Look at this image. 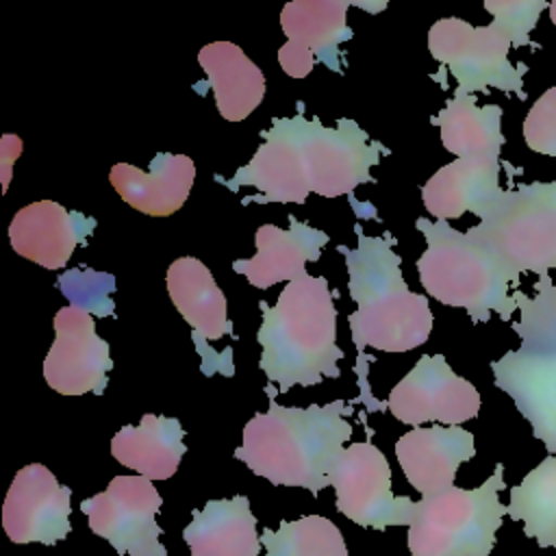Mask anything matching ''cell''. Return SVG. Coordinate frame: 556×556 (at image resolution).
<instances>
[{
  "instance_id": "15",
  "label": "cell",
  "mask_w": 556,
  "mask_h": 556,
  "mask_svg": "<svg viewBox=\"0 0 556 556\" xmlns=\"http://www.w3.org/2000/svg\"><path fill=\"white\" fill-rule=\"evenodd\" d=\"M167 293L182 319L191 326L193 343L202 356V371H224L222 363L211 354L208 341H217L224 334L235 337L228 319V302L217 287L208 267L195 256H180L167 267Z\"/></svg>"
},
{
  "instance_id": "17",
  "label": "cell",
  "mask_w": 556,
  "mask_h": 556,
  "mask_svg": "<svg viewBox=\"0 0 556 556\" xmlns=\"http://www.w3.org/2000/svg\"><path fill=\"white\" fill-rule=\"evenodd\" d=\"M96 224L93 217L67 211L54 200H37L13 215L9 241L20 256L46 269H61Z\"/></svg>"
},
{
  "instance_id": "28",
  "label": "cell",
  "mask_w": 556,
  "mask_h": 556,
  "mask_svg": "<svg viewBox=\"0 0 556 556\" xmlns=\"http://www.w3.org/2000/svg\"><path fill=\"white\" fill-rule=\"evenodd\" d=\"M513 298L521 313L519 321L513 324L521 339L519 348L556 352V282H552L549 276L539 278L534 295H526L517 289Z\"/></svg>"
},
{
  "instance_id": "29",
  "label": "cell",
  "mask_w": 556,
  "mask_h": 556,
  "mask_svg": "<svg viewBox=\"0 0 556 556\" xmlns=\"http://www.w3.org/2000/svg\"><path fill=\"white\" fill-rule=\"evenodd\" d=\"M484 9L493 17V26L504 33L513 48L530 46L539 50L541 46L530 39L532 28L536 26L541 13L549 9L545 0H486Z\"/></svg>"
},
{
  "instance_id": "9",
  "label": "cell",
  "mask_w": 556,
  "mask_h": 556,
  "mask_svg": "<svg viewBox=\"0 0 556 556\" xmlns=\"http://www.w3.org/2000/svg\"><path fill=\"white\" fill-rule=\"evenodd\" d=\"M330 484L337 510L363 528L384 530L413 521L417 502L393 495L389 460L371 441L343 447L330 469Z\"/></svg>"
},
{
  "instance_id": "8",
  "label": "cell",
  "mask_w": 556,
  "mask_h": 556,
  "mask_svg": "<svg viewBox=\"0 0 556 556\" xmlns=\"http://www.w3.org/2000/svg\"><path fill=\"white\" fill-rule=\"evenodd\" d=\"M510 41L493 24L471 26L460 17H443L428 30L430 54L456 78V93L500 89L526 100V63L508 61Z\"/></svg>"
},
{
  "instance_id": "31",
  "label": "cell",
  "mask_w": 556,
  "mask_h": 556,
  "mask_svg": "<svg viewBox=\"0 0 556 556\" xmlns=\"http://www.w3.org/2000/svg\"><path fill=\"white\" fill-rule=\"evenodd\" d=\"M0 167H2V189L9 187L11 176V163L22 154V139L17 135H4L0 143Z\"/></svg>"
},
{
  "instance_id": "14",
  "label": "cell",
  "mask_w": 556,
  "mask_h": 556,
  "mask_svg": "<svg viewBox=\"0 0 556 556\" xmlns=\"http://www.w3.org/2000/svg\"><path fill=\"white\" fill-rule=\"evenodd\" d=\"M345 0H295L280 13L287 43L278 50V63L291 78H304L321 61L341 74L339 43L352 39Z\"/></svg>"
},
{
  "instance_id": "3",
  "label": "cell",
  "mask_w": 556,
  "mask_h": 556,
  "mask_svg": "<svg viewBox=\"0 0 556 556\" xmlns=\"http://www.w3.org/2000/svg\"><path fill=\"white\" fill-rule=\"evenodd\" d=\"M324 276H302L287 282L274 306L258 302L263 321L256 332L258 367L267 380L287 393L291 387L319 384L339 378L343 352L337 348V308Z\"/></svg>"
},
{
  "instance_id": "5",
  "label": "cell",
  "mask_w": 556,
  "mask_h": 556,
  "mask_svg": "<svg viewBox=\"0 0 556 556\" xmlns=\"http://www.w3.org/2000/svg\"><path fill=\"white\" fill-rule=\"evenodd\" d=\"M417 230L426 237V250L417 261L419 282L437 302L465 308L473 324L489 321L493 313L510 321L517 302L510 295V282L519 274L508 269L486 245L454 230L447 222L417 217Z\"/></svg>"
},
{
  "instance_id": "6",
  "label": "cell",
  "mask_w": 556,
  "mask_h": 556,
  "mask_svg": "<svg viewBox=\"0 0 556 556\" xmlns=\"http://www.w3.org/2000/svg\"><path fill=\"white\" fill-rule=\"evenodd\" d=\"M504 465L476 489H458L415 504L408 526V549L413 556H489L508 506L500 502L504 489Z\"/></svg>"
},
{
  "instance_id": "19",
  "label": "cell",
  "mask_w": 556,
  "mask_h": 556,
  "mask_svg": "<svg viewBox=\"0 0 556 556\" xmlns=\"http://www.w3.org/2000/svg\"><path fill=\"white\" fill-rule=\"evenodd\" d=\"M289 224L287 230L263 224L254 235L256 254L232 263V269L243 274L252 287L269 289L280 280H298L306 276V263L319 258L328 235L293 215H289Z\"/></svg>"
},
{
  "instance_id": "7",
  "label": "cell",
  "mask_w": 556,
  "mask_h": 556,
  "mask_svg": "<svg viewBox=\"0 0 556 556\" xmlns=\"http://www.w3.org/2000/svg\"><path fill=\"white\" fill-rule=\"evenodd\" d=\"M467 235L519 276L545 278L556 269V202L539 180L504 189Z\"/></svg>"
},
{
  "instance_id": "25",
  "label": "cell",
  "mask_w": 556,
  "mask_h": 556,
  "mask_svg": "<svg viewBox=\"0 0 556 556\" xmlns=\"http://www.w3.org/2000/svg\"><path fill=\"white\" fill-rule=\"evenodd\" d=\"M441 128L443 148L458 159H500L506 141L502 132V109L497 104L478 106L473 96L456 93L432 117Z\"/></svg>"
},
{
  "instance_id": "32",
  "label": "cell",
  "mask_w": 556,
  "mask_h": 556,
  "mask_svg": "<svg viewBox=\"0 0 556 556\" xmlns=\"http://www.w3.org/2000/svg\"><path fill=\"white\" fill-rule=\"evenodd\" d=\"M543 189H545V193L556 202V180H554V182H543Z\"/></svg>"
},
{
  "instance_id": "13",
  "label": "cell",
  "mask_w": 556,
  "mask_h": 556,
  "mask_svg": "<svg viewBox=\"0 0 556 556\" xmlns=\"http://www.w3.org/2000/svg\"><path fill=\"white\" fill-rule=\"evenodd\" d=\"M72 489L59 484L54 473L30 463L22 467L4 497L2 526L13 543L54 545L72 530Z\"/></svg>"
},
{
  "instance_id": "26",
  "label": "cell",
  "mask_w": 556,
  "mask_h": 556,
  "mask_svg": "<svg viewBox=\"0 0 556 556\" xmlns=\"http://www.w3.org/2000/svg\"><path fill=\"white\" fill-rule=\"evenodd\" d=\"M508 515L523 521L526 536L539 547L556 549V456L543 458L526 478L510 489Z\"/></svg>"
},
{
  "instance_id": "18",
  "label": "cell",
  "mask_w": 556,
  "mask_h": 556,
  "mask_svg": "<svg viewBox=\"0 0 556 556\" xmlns=\"http://www.w3.org/2000/svg\"><path fill=\"white\" fill-rule=\"evenodd\" d=\"M395 456L410 486L432 497L454 486L456 469L476 456V443L460 426H419L397 439Z\"/></svg>"
},
{
  "instance_id": "20",
  "label": "cell",
  "mask_w": 556,
  "mask_h": 556,
  "mask_svg": "<svg viewBox=\"0 0 556 556\" xmlns=\"http://www.w3.org/2000/svg\"><path fill=\"white\" fill-rule=\"evenodd\" d=\"M195 180V163L187 154L159 152L150 172L130 163H115L109 182L135 211L150 217H167L182 208Z\"/></svg>"
},
{
  "instance_id": "16",
  "label": "cell",
  "mask_w": 556,
  "mask_h": 556,
  "mask_svg": "<svg viewBox=\"0 0 556 556\" xmlns=\"http://www.w3.org/2000/svg\"><path fill=\"white\" fill-rule=\"evenodd\" d=\"M495 387L508 393L547 452L556 456V352L510 350L491 363Z\"/></svg>"
},
{
  "instance_id": "27",
  "label": "cell",
  "mask_w": 556,
  "mask_h": 556,
  "mask_svg": "<svg viewBox=\"0 0 556 556\" xmlns=\"http://www.w3.org/2000/svg\"><path fill=\"white\" fill-rule=\"evenodd\" d=\"M265 556H350L339 528L319 515L280 521L278 530L263 528Z\"/></svg>"
},
{
  "instance_id": "10",
  "label": "cell",
  "mask_w": 556,
  "mask_h": 556,
  "mask_svg": "<svg viewBox=\"0 0 556 556\" xmlns=\"http://www.w3.org/2000/svg\"><path fill=\"white\" fill-rule=\"evenodd\" d=\"M163 504L152 480L143 476H115L106 491L83 500L80 510L87 515L93 534L106 539L117 554L130 556H167L159 541L163 532L156 513Z\"/></svg>"
},
{
  "instance_id": "1",
  "label": "cell",
  "mask_w": 556,
  "mask_h": 556,
  "mask_svg": "<svg viewBox=\"0 0 556 556\" xmlns=\"http://www.w3.org/2000/svg\"><path fill=\"white\" fill-rule=\"evenodd\" d=\"M261 137L263 143L248 165L228 180L215 176L230 191L239 187L261 191L243 198V204H302L308 193L324 198L352 193L358 185L374 182L369 169L382 154H391L380 141H369L354 119L343 117L334 128H326L317 117H304L302 106L295 117H276Z\"/></svg>"
},
{
  "instance_id": "24",
  "label": "cell",
  "mask_w": 556,
  "mask_h": 556,
  "mask_svg": "<svg viewBox=\"0 0 556 556\" xmlns=\"http://www.w3.org/2000/svg\"><path fill=\"white\" fill-rule=\"evenodd\" d=\"M185 430L176 417L146 413L139 426H124L111 439V454L117 463L135 469L148 480H167L176 473L182 454Z\"/></svg>"
},
{
  "instance_id": "30",
  "label": "cell",
  "mask_w": 556,
  "mask_h": 556,
  "mask_svg": "<svg viewBox=\"0 0 556 556\" xmlns=\"http://www.w3.org/2000/svg\"><path fill=\"white\" fill-rule=\"evenodd\" d=\"M526 146L556 159V87L543 91L523 119Z\"/></svg>"
},
{
  "instance_id": "23",
  "label": "cell",
  "mask_w": 556,
  "mask_h": 556,
  "mask_svg": "<svg viewBox=\"0 0 556 556\" xmlns=\"http://www.w3.org/2000/svg\"><path fill=\"white\" fill-rule=\"evenodd\" d=\"M198 63L213 87L217 111L226 122H241L261 104L265 76L237 43H206L198 52Z\"/></svg>"
},
{
  "instance_id": "21",
  "label": "cell",
  "mask_w": 556,
  "mask_h": 556,
  "mask_svg": "<svg viewBox=\"0 0 556 556\" xmlns=\"http://www.w3.org/2000/svg\"><path fill=\"white\" fill-rule=\"evenodd\" d=\"M500 169V159H456L421 187L424 206L443 222L467 211L482 217L504 191Z\"/></svg>"
},
{
  "instance_id": "12",
  "label": "cell",
  "mask_w": 556,
  "mask_h": 556,
  "mask_svg": "<svg viewBox=\"0 0 556 556\" xmlns=\"http://www.w3.org/2000/svg\"><path fill=\"white\" fill-rule=\"evenodd\" d=\"M113 367L109 343L98 337L93 317L80 306L54 315V341L43 361V378L61 395H100Z\"/></svg>"
},
{
  "instance_id": "22",
  "label": "cell",
  "mask_w": 556,
  "mask_h": 556,
  "mask_svg": "<svg viewBox=\"0 0 556 556\" xmlns=\"http://www.w3.org/2000/svg\"><path fill=\"white\" fill-rule=\"evenodd\" d=\"M182 536L191 556H258L261 549L256 517L245 495L211 500L195 508Z\"/></svg>"
},
{
  "instance_id": "4",
  "label": "cell",
  "mask_w": 556,
  "mask_h": 556,
  "mask_svg": "<svg viewBox=\"0 0 556 556\" xmlns=\"http://www.w3.org/2000/svg\"><path fill=\"white\" fill-rule=\"evenodd\" d=\"M358 245L345 256L348 287L358 304L348 324L358 352L374 348L382 352H408L428 341L432 330V311L426 295L413 293L402 276V258L393 252V235L365 237L356 226Z\"/></svg>"
},
{
  "instance_id": "33",
  "label": "cell",
  "mask_w": 556,
  "mask_h": 556,
  "mask_svg": "<svg viewBox=\"0 0 556 556\" xmlns=\"http://www.w3.org/2000/svg\"><path fill=\"white\" fill-rule=\"evenodd\" d=\"M549 20H552V24L556 26V2H549Z\"/></svg>"
},
{
  "instance_id": "2",
  "label": "cell",
  "mask_w": 556,
  "mask_h": 556,
  "mask_svg": "<svg viewBox=\"0 0 556 556\" xmlns=\"http://www.w3.org/2000/svg\"><path fill=\"white\" fill-rule=\"evenodd\" d=\"M265 391L269 408L243 426L235 458L271 484L302 486L317 495L330 484V469L352 434V424L345 419L352 406L345 400L306 408L280 406L271 384Z\"/></svg>"
},
{
  "instance_id": "11",
  "label": "cell",
  "mask_w": 556,
  "mask_h": 556,
  "mask_svg": "<svg viewBox=\"0 0 556 556\" xmlns=\"http://www.w3.org/2000/svg\"><path fill=\"white\" fill-rule=\"evenodd\" d=\"M480 404L478 389L454 374L443 354H424L387 400L391 415L415 428L424 421L460 426L478 415Z\"/></svg>"
}]
</instances>
